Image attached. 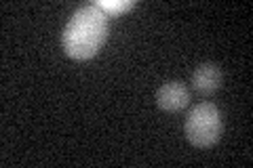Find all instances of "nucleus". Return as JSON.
I'll list each match as a JSON object with an SVG mask.
<instances>
[{"label":"nucleus","mask_w":253,"mask_h":168,"mask_svg":"<svg viewBox=\"0 0 253 168\" xmlns=\"http://www.w3.org/2000/svg\"><path fill=\"white\" fill-rule=\"evenodd\" d=\"M108 38V15L97 4H86L70 17L63 28L61 46L72 59H91Z\"/></svg>","instance_id":"1"},{"label":"nucleus","mask_w":253,"mask_h":168,"mask_svg":"<svg viewBox=\"0 0 253 168\" xmlns=\"http://www.w3.org/2000/svg\"><path fill=\"white\" fill-rule=\"evenodd\" d=\"M184 131H186V139L194 147L215 145L221 133H224V122H221L219 109L209 101L194 105L186 116Z\"/></svg>","instance_id":"2"},{"label":"nucleus","mask_w":253,"mask_h":168,"mask_svg":"<svg viewBox=\"0 0 253 168\" xmlns=\"http://www.w3.org/2000/svg\"><path fill=\"white\" fill-rule=\"evenodd\" d=\"M156 103L165 111H181L190 103V89L181 80L165 82L156 91Z\"/></svg>","instance_id":"3"},{"label":"nucleus","mask_w":253,"mask_h":168,"mask_svg":"<svg viewBox=\"0 0 253 168\" xmlns=\"http://www.w3.org/2000/svg\"><path fill=\"white\" fill-rule=\"evenodd\" d=\"M221 84V69L217 63H201L199 67L192 71V86L194 91L201 95H213Z\"/></svg>","instance_id":"4"},{"label":"nucleus","mask_w":253,"mask_h":168,"mask_svg":"<svg viewBox=\"0 0 253 168\" xmlns=\"http://www.w3.org/2000/svg\"><path fill=\"white\" fill-rule=\"evenodd\" d=\"M95 4H97L99 9L108 15V17L110 15H121V13H125V11H129V9L135 6L133 0H99V2H95Z\"/></svg>","instance_id":"5"}]
</instances>
